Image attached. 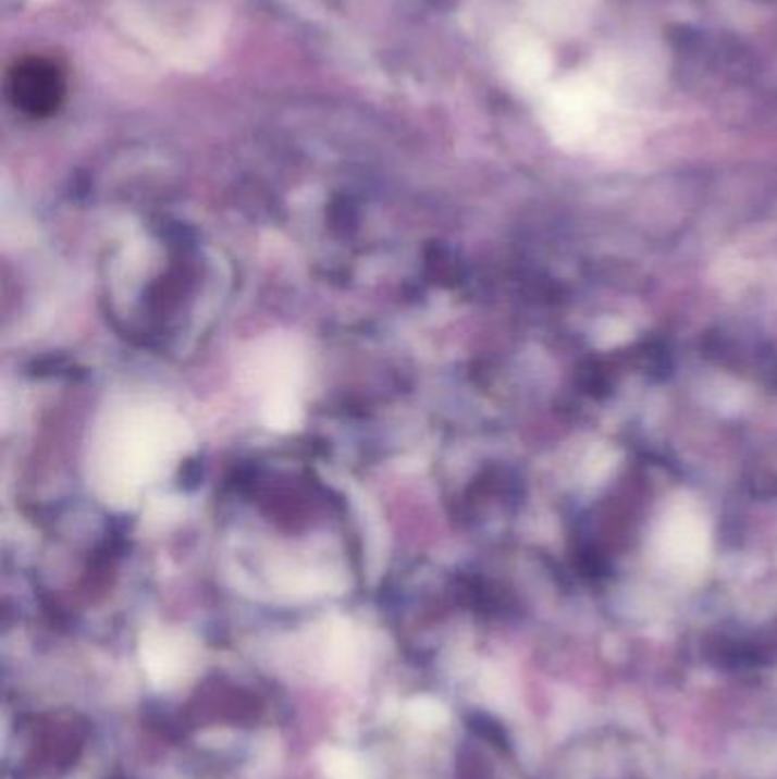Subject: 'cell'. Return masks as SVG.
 Returning a JSON list of instances; mask_svg holds the SVG:
<instances>
[{"instance_id": "cell-1", "label": "cell", "mask_w": 777, "mask_h": 779, "mask_svg": "<svg viewBox=\"0 0 777 779\" xmlns=\"http://www.w3.org/2000/svg\"><path fill=\"white\" fill-rule=\"evenodd\" d=\"M187 445L189 431L172 408L144 397L119 399L96 424L89 479L110 504L131 506L176 466Z\"/></svg>"}, {"instance_id": "cell-2", "label": "cell", "mask_w": 777, "mask_h": 779, "mask_svg": "<svg viewBox=\"0 0 777 779\" xmlns=\"http://www.w3.org/2000/svg\"><path fill=\"white\" fill-rule=\"evenodd\" d=\"M254 379L267 426L295 429L301 420V393L306 381V356L295 339H272L256 354Z\"/></svg>"}, {"instance_id": "cell-3", "label": "cell", "mask_w": 777, "mask_h": 779, "mask_svg": "<svg viewBox=\"0 0 777 779\" xmlns=\"http://www.w3.org/2000/svg\"><path fill=\"white\" fill-rule=\"evenodd\" d=\"M8 99L23 112L44 116L60 108L66 81L62 69L48 58H23L18 60L5 81Z\"/></svg>"}, {"instance_id": "cell-4", "label": "cell", "mask_w": 777, "mask_h": 779, "mask_svg": "<svg viewBox=\"0 0 777 779\" xmlns=\"http://www.w3.org/2000/svg\"><path fill=\"white\" fill-rule=\"evenodd\" d=\"M141 666L149 672L158 689L176 687L192 666L194 647L187 636L169 629H149L144 631L141 643Z\"/></svg>"}, {"instance_id": "cell-5", "label": "cell", "mask_w": 777, "mask_h": 779, "mask_svg": "<svg viewBox=\"0 0 777 779\" xmlns=\"http://www.w3.org/2000/svg\"><path fill=\"white\" fill-rule=\"evenodd\" d=\"M320 766L329 779H372L366 764L347 750L324 747L320 752Z\"/></svg>"}, {"instance_id": "cell-6", "label": "cell", "mask_w": 777, "mask_h": 779, "mask_svg": "<svg viewBox=\"0 0 777 779\" xmlns=\"http://www.w3.org/2000/svg\"><path fill=\"white\" fill-rule=\"evenodd\" d=\"M406 716L412 725H418L422 729H433V727H441L447 722V709L443 707V704L439 700L433 697H416L410 700L406 704Z\"/></svg>"}]
</instances>
